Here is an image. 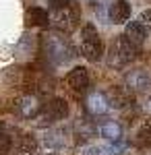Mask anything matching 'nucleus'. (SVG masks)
<instances>
[{
  "mask_svg": "<svg viewBox=\"0 0 151 155\" xmlns=\"http://www.w3.org/2000/svg\"><path fill=\"white\" fill-rule=\"evenodd\" d=\"M81 48L85 58L91 60V62H97L104 54V44L97 35V29L93 25H85L81 29Z\"/></svg>",
  "mask_w": 151,
  "mask_h": 155,
  "instance_id": "obj_1",
  "label": "nucleus"
},
{
  "mask_svg": "<svg viewBox=\"0 0 151 155\" xmlns=\"http://www.w3.org/2000/svg\"><path fill=\"white\" fill-rule=\"evenodd\" d=\"M137 54V46L128 39L126 35H120L112 41V48H110V64L112 66H122L135 58Z\"/></svg>",
  "mask_w": 151,
  "mask_h": 155,
  "instance_id": "obj_2",
  "label": "nucleus"
},
{
  "mask_svg": "<svg viewBox=\"0 0 151 155\" xmlns=\"http://www.w3.org/2000/svg\"><path fill=\"white\" fill-rule=\"evenodd\" d=\"M46 52L54 62H62L69 58L66 54H70V48L62 37H46Z\"/></svg>",
  "mask_w": 151,
  "mask_h": 155,
  "instance_id": "obj_3",
  "label": "nucleus"
},
{
  "mask_svg": "<svg viewBox=\"0 0 151 155\" xmlns=\"http://www.w3.org/2000/svg\"><path fill=\"white\" fill-rule=\"evenodd\" d=\"M85 107H87V112L93 114V116H102V114H106L110 110V99L104 93H99V91H93L85 99Z\"/></svg>",
  "mask_w": 151,
  "mask_h": 155,
  "instance_id": "obj_4",
  "label": "nucleus"
},
{
  "mask_svg": "<svg viewBox=\"0 0 151 155\" xmlns=\"http://www.w3.org/2000/svg\"><path fill=\"white\" fill-rule=\"evenodd\" d=\"M66 83L75 91H85L89 87V72H87V68H83V66L72 68L69 72V77H66Z\"/></svg>",
  "mask_w": 151,
  "mask_h": 155,
  "instance_id": "obj_5",
  "label": "nucleus"
},
{
  "mask_svg": "<svg viewBox=\"0 0 151 155\" xmlns=\"http://www.w3.org/2000/svg\"><path fill=\"white\" fill-rule=\"evenodd\" d=\"M126 85H128V89H133V91H145L151 85V77L147 74V71L137 68V71H130L126 74Z\"/></svg>",
  "mask_w": 151,
  "mask_h": 155,
  "instance_id": "obj_6",
  "label": "nucleus"
},
{
  "mask_svg": "<svg viewBox=\"0 0 151 155\" xmlns=\"http://www.w3.org/2000/svg\"><path fill=\"white\" fill-rule=\"evenodd\" d=\"M66 114H69V106H66L64 99H52V101L46 106V110H44V118H46L48 122L62 120Z\"/></svg>",
  "mask_w": 151,
  "mask_h": 155,
  "instance_id": "obj_7",
  "label": "nucleus"
},
{
  "mask_svg": "<svg viewBox=\"0 0 151 155\" xmlns=\"http://www.w3.org/2000/svg\"><path fill=\"white\" fill-rule=\"evenodd\" d=\"M124 35L139 48V46H143V41L147 39V27L141 23V21H130L126 25V29H124Z\"/></svg>",
  "mask_w": 151,
  "mask_h": 155,
  "instance_id": "obj_8",
  "label": "nucleus"
},
{
  "mask_svg": "<svg viewBox=\"0 0 151 155\" xmlns=\"http://www.w3.org/2000/svg\"><path fill=\"white\" fill-rule=\"evenodd\" d=\"M39 110H42V104L37 101V97L33 95H25L19 104H17V112L23 116V118H33L39 114Z\"/></svg>",
  "mask_w": 151,
  "mask_h": 155,
  "instance_id": "obj_9",
  "label": "nucleus"
},
{
  "mask_svg": "<svg viewBox=\"0 0 151 155\" xmlns=\"http://www.w3.org/2000/svg\"><path fill=\"white\" fill-rule=\"evenodd\" d=\"M130 17V4L126 0H114L110 6V21L112 23H124Z\"/></svg>",
  "mask_w": 151,
  "mask_h": 155,
  "instance_id": "obj_10",
  "label": "nucleus"
},
{
  "mask_svg": "<svg viewBox=\"0 0 151 155\" xmlns=\"http://www.w3.org/2000/svg\"><path fill=\"white\" fill-rule=\"evenodd\" d=\"M99 134L108 139V141H120V137H122V128H120V124L114 122V120H106L99 124Z\"/></svg>",
  "mask_w": 151,
  "mask_h": 155,
  "instance_id": "obj_11",
  "label": "nucleus"
},
{
  "mask_svg": "<svg viewBox=\"0 0 151 155\" xmlns=\"http://www.w3.org/2000/svg\"><path fill=\"white\" fill-rule=\"evenodd\" d=\"M48 21H50V15H48V11H44V8L33 6V8L27 11V23L29 25H46Z\"/></svg>",
  "mask_w": 151,
  "mask_h": 155,
  "instance_id": "obj_12",
  "label": "nucleus"
},
{
  "mask_svg": "<svg viewBox=\"0 0 151 155\" xmlns=\"http://www.w3.org/2000/svg\"><path fill=\"white\" fill-rule=\"evenodd\" d=\"M58 11L60 12L54 17L56 25H58V27H66V29H70V27L75 25V21H77V15H75V12H70L69 6H66V8H58Z\"/></svg>",
  "mask_w": 151,
  "mask_h": 155,
  "instance_id": "obj_13",
  "label": "nucleus"
},
{
  "mask_svg": "<svg viewBox=\"0 0 151 155\" xmlns=\"http://www.w3.org/2000/svg\"><path fill=\"white\" fill-rule=\"evenodd\" d=\"M137 139H139L141 145H147V147H151V118L145 120V122L141 124L139 132H137Z\"/></svg>",
  "mask_w": 151,
  "mask_h": 155,
  "instance_id": "obj_14",
  "label": "nucleus"
},
{
  "mask_svg": "<svg viewBox=\"0 0 151 155\" xmlns=\"http://www.w3.org/2000/svg\"><path fill=\"white\" fill-rule=\"evenodd\" d=\"M139 21L147 27V31H151V11H143L139 15Z\"/></svg>",
  "mask_w": 151,
  "mask_h": 155,
  "instance_id": "obj_15",
  "label": "nucleus"
},
{
  "mask_svg": "<svg viewBox=\"0 0 151 155\" xmlns=\"http://www.w3.org/2000/svg\"><path fill=\"white\" fill-rule=\"evenodd\" d=\"M48 4L52 6V8H66V6H70V0H48Z\"/></svg>",
  "mask_w": 151,
  "mask_h": 155,
  "instance_id": "obj_16",
  "label": "nucleus"
},
{
  "mask_svg": "<svg viewBox=\"0 0 151 155\" xmlns=\"http://www.w3.org/2000/svg\"><path fill=\"white\" fill-rule=\"evenodd\" d=\"M11 149V139L6 134H0V153H6Z\"/></svg>",
  "mask_w": 151,
  "mask_h": 155,
  "instance_id": "obj_17",
  "label": "nucleus"
},
{
  "mask_svg": "<svg viewBox=\"0 0 151 155\" xmlns=\"http://www.w3.org/2000/svg\"><path fill=\"white\" fill-rule=\"evenodd\" d=\"M85 155H106V153H104V149H102V147H89Z\"/></svg>",
  "mask_w": 151,
  "mask_h": 155,
  "instance_id": "obj_18",
  "label": "nucleus"
},
{
  "mask_svg": "<svg viewBox=\"0 0 151 155\" xmlns=\"http://www.w3.org/2000/svg\"><path fill=\"white\" fill-rule=\"evenodd\" d=\"M110 2H114V0H91V4H95V6H106Z\"/></svg>",
  "mask_w": 151,
  "mask_h": 155,
  "instance_id": "obj_19",
  "label": "nucleus"
},
{
  "mask_svg": "<svg viewBox=\"0 0 151 155\" xmlns=\"http://www.w3.org/2000/svg\"><path fill=\"white\" fill-rule=\"evenodd\" d=\"M147 110H149V112H151V99H149V104H147Z\"/></svg>",
  "mask_w": 151,
  "mask_h": 155,
  "instance_id": "obj_20",
  "label": "nucleus"
}]
</instances>
